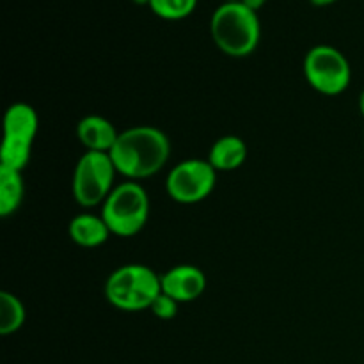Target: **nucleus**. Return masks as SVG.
I'll return each mask as SVG.
<instances>
[{"instance_id":"nucleus-1","label":"nucleus","mask_w":364,"mask_h":364,"mask_svg":"<svg viewBox=\"0 0 364 364\" xmlns=\"http://www.w3.org/2000/svg\"><path fill=\"white\" fill-rule=\"evenodd\" d=\"M109 155L121 176L128 181L144 180L164 169L171 155V141L156 127H134L119 132Z\"/></svg>"},{"instance_id":"nucleus-2","label":"nucleus","mask_w":364,"mask_h":364,"mask_svg":"<svg viewBox=\"0 0 364 364\" xmlns=\"http://www.w3.org/2000/svg\"><path fill=\"white\" fill-rule=\"evenodd\" d=\"M210 34L223 53L230 57H247L258 48L262 25L258 13L242 2H224L213 11Z\"/></svg>"},{"instance_id":"nucleus-3","label":"nucleus","mask_w":364,"mask_h":364,"mask_svg":"<svg viewBox=\"0 0 364 364\" xmlns=\"http://www.w3.org/2000/svg\"><path fill=\"white\" fill-rule=\"evenodd\" d=\"M162 294L160 276L149 267L130 263L114 270L105 283V297L121 311L149 309Z\"/></svg>"},{"instance_id":"nucleus-4","label":"nucleus","mask_w":364,"mask_h":364,"mask_svg":"<svg viewBox=\"0 0 364 364\" xmlns=\"http://www.w3.org/2000/svg\"><path fill=\"white\" fill-rule=\"evenodd\" d=\"M103 220L116 237H135L144 230L149 217L148 192L137 181H124L114 187L102 205Z\"/></svg>"},{"instance_id":"nucleus-5","label":"nucleus","mask_w":364,"mask_h":364,"mask_svg":"<svg viewBox=\"0 0 364 364\" xmlns=\"http://www.w3.org/2000/svg\"><path fill=\"white\" fill-rule=\"evenodd\" d=\"M38 114L28 103L18 102L4 116V141L0 148V166L23 171L31 160L32 144L38 134Z\"/></svg>"},{"instance_id":"nucleus-6","label":"nucleus","mask_w":364,"mask_h":364,"mask_svg":"<svg viewBox=\"0 0 364 364\" xmlns=\"http://www.w3.org/2000/svg\"><path fill=\"white\" fill-rule=\"evenodd\" d=\"M117 171L109 153L85 151L77 162L73 173V198L84 208L103 205L114 191Z\"/></svg>"},{"instance_id":"nucleus-7","label":"nucleus","mask_w":364,"mask_h":364,"mask_svg":"<svg viewBox=\"0 0 364 364\" xmlns=\"http://www.w3.org/2000/svg\"><path fill=\"white\" fill-rule=\"evenodd\" d=\"M304 77L320 95L338 96L350 85L352 70L340 50L329 45H318L306 53Z\"/></svg>"},{"instance_id":"nucleus-8","label":"nucleus","mask_w":364,"mask_h":364,"mask_svg":"<svg viewBox=\"0 0 364 364\" xmlns=\"http://www.w3.org/2000/svg\"><path fill=\"white\" fill-rule=\"evenodd\" d=\"M215 181L217 171L208 160L188 159L176 164L167 174L166 191L180 205H196L212 194Z\"/></svg>"},{"instance_id":"nucleus-9","label":"nucleus","mask_w":364,"mask_h":364,"mask_svg":"<svg viewBox=\"0 0 364 364\" xmlns=\"http://www.w3.org/2000/svg\"><path fill=\"white\" fill-rule=\"evenodd\" d=\"M162 281V294L173 297L176 302H194L205 294L206 276L199 267L178 265L167 270Z\"/></svg>"},{"instance_id":"nucleus-10","label":"nucleus","mask_w":364,"mask_h":364,"mask_svg":"<svg viewBox=\"0 0 364 364\" xmlns=\"http://www.w3.org/2000/svg\"><path fill=\"white\" fill-rule=\"evenodd\" d=\"M77 137L87 151L110 153L119 137V132L107 117L91 114L80 119L77 127Z\"/></svg>"},{"instance_id":"nucleus-11","label":"nucleus","mask_w":364,"mask_h":364,"mask_svg":"<svg viewBox=\"0 0 364 364\" xmlns=\"http://www.w3.org/2000/svg\"><path fill=\"white\" fill-rule=\"evenodd\" d=\"M68 233H70L73 244L85 249L100 247L112 235L103 217L95 215V213H80V215L73 217L68 226Z\"/></svg>"},{"instance_id":"nucleus-12","label":"nucleus","mask_w":364,"mask_h":364,"mask_svg":"<svg viewBox=\"0 0 364 364\" xmlns=\"http://www.w3.org/2000/svg\"><path fill=\"white\" fill-rule=\"evenodd\" d=\"M247 159V146L237 135H224L217 139L210 148L208 162L212 164L217 173H228V171H237L244 166Z\"/></svg>"},{"instance_id":"nucleus-13","label":"nucleus","mask_w":364,"mask_h":364,"mask_svg":"<svg viewBox=\"0 0 364 364\" xmlns=\"http://www.w3.org/2000/svg\"><path fill=\"white\" fill-rule=\"evenodd\" d=\"M23 192L25 187L21 171L0 166V215H13L23 201Z\"/></svg>"},{"instance_id":"nucleus-14","label":"nucleus","mask_w":364,"mask_h":364,"mask_svg":"<svg viewBox=\"0 0 364 364\" xmlns=\"http://www.w3.org/2000/svg\"><path fill=\"white\" fill-rule=\"evenodd\" d=\"M25 323V306L20 299L9 291L0 294V333L4 336L21 329Z\"/></svg>"},{"instance_id":"nucleus-15","label":"nucleus","mask_w":364,"mask_h":364,"mask_svg":"<svg viewBox=\"0 0 364 364\" xmlns=\"http://www.w3.org/2000/svg\"><path fill=\"white\" fill-rule=\"evenodd\" d=\"M198 0H149V9L162 20H183L194 13Z\"/></svg>"},{"instance_id":"nucleus-16","label":"nucleus","mask_w":364,"mask_h":364,"mask_svg":"<svg viewBox=\"0 0 364 364\" xmlns=\"http://www.w3.org/2000/svg\"><path fill=\"white\" fill-rule=\"evenodd\" d=\"M178 306H180V302L174 301L173 297H169L166 294H160L151 304L149 311L160 320H173L178 315Z\"/></svg>"},{"instance_id":"nucleus-17","label":"nucleus","mask_w":364,"mask_h":364,"mask_svg":"<svg viewBox=\"0 0 364 364\" xmlns=\"http://www.w3.org/2000/svg\"><path fill=\"white\" fill-rule=\"evenodd\" d=\"M240 2L244 4L245 7H249L251 11H255V13H258V11L265 6L267 0H240Z\"/></svg>"},{"instance_id":"nucleus-18","label":"nucleus","mask_w":364,"mask_h":364,"mask_svg":"<svg viewBox=\"0 0 364 364\" xmlns=\"http://www.w3.org/2000/svg\"><path fill=\"white\" fill-rule=\"evenodd\" d=\"M309 2L316 7H326V6H331V4H334L336 0H309Z\"/></svg>"},{"instance_id":"nucleus-19","label":"nucleus","mask_w":364,"mask_h":364,"mask_svg":"<svg viewBox=\"0 0 364 364\" xmlns=\"http://www.w3.org/2000/svg\"><path fill=\"white\" fill-rule=\"evenodd\" d=\"M359 110H361V114L364 117V91L361 92V96H359Z\"/></svg>"},{"instance_id":"nucleus-20","label":"nucleus","mask_w":364,"mask_h":364,"mask_svg":"<svg viewBox=\"0 0 364 364\" xmlns=\"http://www.w3.org/2000/svg\"><path fill=\"white\" fill-rule=\"evenodd\" d=\"M135 2H137V4H148V6H149V0H135Z\"/></svg>"},{"instance_id":"nucleus-21","label":"nucleus","mask_w":364,"mask_h":364,"mask_svg":"<svg viewBox=\"0 0 364 364\" xmlns=\"http://www.w3.org/2000/svg\"><path fill=\"white\" fill-rule=\"evenodd\" d=\"M224 2H240V0H224Z\"/></svg>"}]
</instances>
